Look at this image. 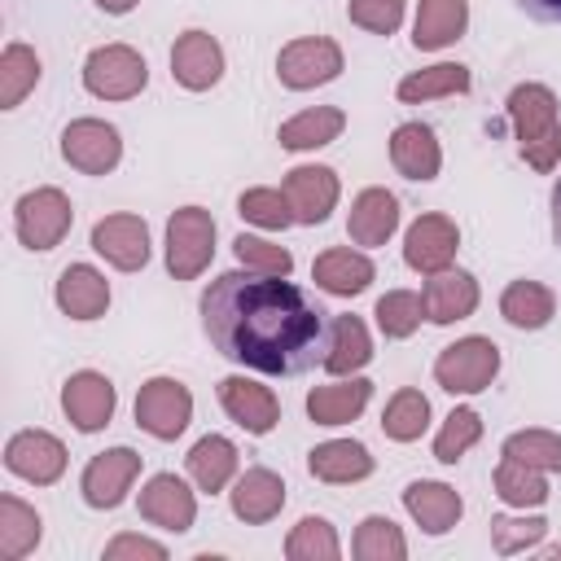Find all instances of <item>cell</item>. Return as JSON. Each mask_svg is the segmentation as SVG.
<instances>
[{
  "mask_svg": "<svg viewBox=\"0 0 561 561\" xmlns=\"http://www.w3.org/2000/svg\"><path fill=\"white\" fill-rule=\"evenodd\" d=\"M39 83V57L26 44H9L0 53V110L22 105V96Z\"/></svg>",
  "mask_w": 561,
  "mask_h": 561,
  "instance_id": "cell-37",
  "label": "cell"
},
{
  "mask_svg": "<svg viewBox=\"0 0 561 561\" xmlns=\"http://www.w3.org/2000/svg\"><path fill=\"white\" fill-rule=\"evenodd\" d=\"M276 75L285 88L294 92H307V88H320L329 79L342 75V48L324 35H307V39H294L280 48L276 57Z\"/></svg>",
  "mask_w": 561,
  "mask_h": 561,
  "instance_id": "cell-7",
  "label": "cell"
},
{
  "mask_svg": "<svg viewBox=\"0 0 561 561\" xmlns=\"http://www.w3.org/2000/svg\"><path fill=\"white\" fill-rule=\"evenodd\" d=\"M469 66L460 61H438L430 70H416L408 79H399V101L403 105H421V101H434V96H456V92H469Z\"/></svg>",
  "mask_w": 561,
  "mask_h": 561,
  "instance_id": "cell-33",
  "label": "cell"
},
{
  "mask_svg": "<svg viewBox=\"0 0 561 561\" xmlns=\"http://www.w3.org/2000/svg\"><path fill=\"white\" fill-rule=\"evenodd\" d=\"M123 557H149V561H162L167 548L153 543V539H140V535H118L114 543H105V561H123Z\"/></svg>",
  "mask_w": 561,
  "mask_h": 561,
  "instance_id": "cell-48",
  "label": "cell"
},
{
  "mask_svg": "<svg viewBox=\"0 0 561 561\" xmlns=\"http://www.w3.org/2000/svg\"><path fill=\"white\" fill-rule=\"evenodd\" d=\"M237 210H241V219H250L259 228H289L294 224L285 188H250V193H241Z\"/></svg>",
  "mask_w": 561,
  "mask_h": 561,
  "instance_id": "cell-43",
  "label": "cell"
},
{
  "mask_svg": "<svg viewBox=\"0 0 561 561\" xmlns=\"http://www.w3.org/2000/svg\"><path fill=\"white\" fill-rule=\"evenodd\" d=\"M500 316L513 324V329H543L552 316H557V298L548 285L539 280H513L504 294H500Z\"/></svg>",
  "mask_w": 561,
  "mask_h": 561,
  "instance_id": "cell-29",
  "label": "cell"
},
{
  "mask_svg": "<svg viewBox=\"0 0 561 561\" xmlns=\"http://www.w3.org/2000/svg\"><path fill=\"white\" fill-rule=\"evenodd\" d=\"M219 403L224 412L245 430V434H272L280 421V403L267 386L250 381V377H224L219 381Z\"/></svg>",
  "mask_w": 561,
  "mask_h": 561,
  "instance_id": "cell-15",
  "label": "cell"
},
{
  "mask_svg": "<svg viewBox=\"0 0 561 561\" xmlns=\"http://www.w3.org/2000/svg\"><path fill=\"white\" fill-rule=\"evenodd\" d=\"M403 508L412 513V522H416L425 535H447V530L460 522V513H465L460 495H456L447 482H408Z\"/></svg>",
  "mask_w": 561,
  "mask_h": 561,
  "instance_id": "cell-24",
  "label": "cell"
},
{
  "mask_svg": "<svg viewBox=\"0 0 561 561\" xmlns=\"http://www.w3.org/2000/svg\"><path fill=\"white\" fill-rule=\"evenodd\" d=\"M61 158L83 171V175H105L118 167L123 158V140L110 123L101 118H75L66 131H61Z\"/></svg>",
  "mask_w": 561,
  "mask_h": 561,
  "instance_id": "cell-8",
  "label": "cell"
},
{
  "mask_svg": "<svg viewBox=\"0 0 561 561\" xmlns=\"http://www.w3.org/2000/svg\"><path fill=\"white\" fill-rule=\"evenodd\" d=\"M202 329L210 346L267 377H302L324 364L333 320L329 311L267 272H224L202 294Z\"/></svg>",
  "mask_w": 561,
  "mask_h": 561,
  "instance_id": "cell-1",
  "label": "cell"
},
{
  "mask_svg": "<svg viewBox=\"0 0 561 561\" xmlns=\"http://www.w3.org/2000/svg\"><path fill=\"white\" fill-rule=\"evenodd\" d=\"M61 408H66V416H70L75 430H83V434L105 430L110 416H114V386H110V377H101L92 368L75 373L61 386Z\"/></svg>",
  "mask_w": 561,
  "mask_h": 561,
  "instance_id": "cell-14",
  "label": "cell"
},
{
  "mask_svg": "<svg viewBox=\"0 0 561 561\" xmlns=\"http://www.w3.org/2000/svg\"><path fill=\"white\" fill-rule=\"evenodd\" d=\"M346 18L373 35H394L403 22V0H351Z\"/></svg>",
  "mask_w": 561,
  "mask_h": 561,
  "instance_id": "cell-46",
  "label": "cell"
},
{
  "mask_svg": "<svg viewBox=\"0 0 561 561\" xmlns=\"http://www.w3.org/2000/svg\"><path fill=\"white\" fill-rule=\"evenodd\" d=\"M39 543V513L18 495H0V557L22 561Z\"/></svg>",
  "mask_w": 561,
  "mask_h": 561,
  "instance_id": "cell-35",
  "label": "cell"
},
{
  "mask_svg": "<svg viewBox=\"0 0 561 561\" xmlns=\"http://www.w3.org/2000/svg\"><path fill=\"white\" fill-rule=\"evenodd\" d=\"M552 241L561 245V180L552 184Z\"/></svg>",
  "mask_w": 561,
  "mask_h": 561,
  "instance_id": "cell-50",
  "label": "cell"
},
{
  "mask_svg": "<svg viewBox=\"0 0 561 561\" xmlns=\"http://www.w3.org/2000/svg\"><path fill=\"white\" fill-rule=\"evenodd\" d=\"M13 224H18V237L26 250H53L70 232L75 210H70V197L61 188H35L18 202Z\"/></svg>",
  "mask_w": 561,
  "mask_h": 561,
  "instance_id": "cell-6",
  "label": "cell"
},
{
  "mask_svg": "<svg viewBox=\"0 0 561 561\" xmlns=\"http://www.w3.org/2000/svg\"><path fill=\"white\" fill-rule=\"evenodd\" d=\"M390 162L403 180H434L443 167V149L425 123H399L390 136Z\"/></svg>",
  "mask_w": 561,
  "mask_h": 561,
  "instance_id": "cell-20",
  "label": "cell"
},
{
  "mask_svg": "<svg viewBox=\"0 0 561 561\" xmlns=\"http://www.w3.org/2000/svg\"><path fill=\"white\" fill-rule=\"evenodd\" d=\"M232 250H237V259L250 267V272H267V276H289L294 272V254L285 250V245H272V241H263V237H237L232 241Z\"/></svg>",
  "mask_w": 561,
  "mask_h": 561,
  "instance_id": "cell-45",
  "label": "cell"
},
{
  "mask_svg": "<svg viewBox=\"0 0 561 561\" xmlns=\"http://www.w3.org/2000/svg\"><path fill=\"white\" fill-rule=\"evenodd\" d=\"M92 250L118 272H140L149 263V228L140 215H105L92 224Z\"/></svg>",
  "mask_w": 561,
  "mask_h": 561,
  "instance_id": "cell-10",
  "label": "cell"
},
{
  "mask_svg": "<svg viewBox=\"0 0 561 561\" xmlns=\"http://www.w3.org/2000/svg\"><path fill=\"white\" fill-rule=\"evenodd\" d=\"M504 456H517L535 469H561V434L552 430H517L504 438Z\"/></svg>",
  "mask_w": 561,
  "mask_h": 561,
  "instance_id": "cell-42",
  "label": "cell"
},
{
  "mask_svg": "<svg viewBox=\"0 0 561 561\" xmlns=\"http://www.w3.org/2000/svg\"><path fill=\"white\" fill-rule=\"evenodd\" d=\"M421 302H425V320L456 324V320L473 316V307H478V280L469 272H460V267H443V272H434L425 280Z\"/></svg>",
  "mask_w": 561,
  "mask_h": 561,
  "instance_id": "cell-18",
  "label": "cell"
},
{
  "mask_svg": "<svg viewBox=\"0 0 561 561\" xmlns=\"http://www.w3.org/2000/svg\"><path fill=\"white\" fill-rule=\"evenodd\" d=\"M425 425H430V399H425L421 390H412V386L394 390L390 403H386V412H381V430H386V438H394V443H412V438L425 434Z\"/></svg>",
  "mask_w": 561,
  "mask_h": 561,
  "instance_id": "cell-36",
  "label": "cell"
},
{
  "mask_svg": "<svg viewBox=\"0 0 561 561\" xmlns=\"http://www.w3.org/2000/svg\"><path fill=\"white\" fill-rule=\"evenodd\" d=\"M495 495L504 504H517V508H539L548 500V482H543V469L517 460V456H504L495 465Z\"/></svg>",
  "mask_w": 561,
  "mask_h": 561,
  "instance_id": "cell-34",
  "label": "cell"
},
{
  "mask_svg": "<svg viewBox=\"0 0 561 561\" xmlns=\"http://www.w3.org/2000/svg\"><path fill=\"white\" fill-rule=\"evenodd\" d=\"M478 438H482V416H478L473 408H456V412L443 421L438 438H434V460L456 465V460H460Z\"/></svg>",
  "mask_w": 561,
  "mask_h": 561,
  "instance_id": "cell-41",
  "label": "cell"
},
{
  "mask_svg": "<svg viewBox=\"0 0 561 561\" xmlns=\"http://www.w3.org/2000/svg\"><path fill=\"white\" fill-rule=\"evenodd\" d=\"M377 324H381V333L386 337H412L416 329H421V316H425V302H421V294H412V289H390V294H381L377 298Z\"/></svg>",
  "mask_w": 561,
  "mask_h": 561,
  "instance_id": "cell-39",
  "label": "cell"
},
{
  "mask_svg": "<svg viewBox=\"0 0 561 561\" xmlns=\"http://www.w3.org/2000/svg\"><path fill=\"white\" fill-rule=\"evenodd\" d=\"M548 535L543 517H491V543L500 557H513L522 548H535Z\"/></svg>",
  "mask_w": 561,
  "mask_h": 561,
  "instance_id": "cell-44",
  "label": "cell"
},
{
  "mask_svg": "<svg viewBox=\"0 0 561 561\" xmlns=\"http://www.w3.org/2000/svg\"><path fill=\"white\" fill-rule=\"evenodd\" d=\"M337 552H342L337 535H333V526L324 517H302L285 539V557L289 561H337Z\"/></svg>",
  "mask_w": 561,
  "mask_h": 561,
  "instance_id": "cell-38",
  "label": "cell"
},
{
  "mask_svg": "<svg viewBox=\"0 0 561 561\" xmlns=\"http://www.w3.org/2000/svg\"><path fill=\"white\" fill-rule=\"evenodd\" d=\"M188 416H193V394L175 377H153V381L140 386V394H136V425L145 434L171 443V438H180L188 430Z\"/></svg>",
  "mask_w": 561,
  "mask_h": 561,
  "instance_id": "cell-5",
  "label": "cell"
},
{
  "mask_svg": "<svg viewBox=\"0 0 561 561\" xmlns=\"http://www.w3.org/2000/svg\"><path fill=\"white\" fill-rule=\"evenodd\" d=\"M456 245H460V232L447 215H421L403 237V259H408V267L434 276V272L451 267Z\"/></svg>",
  "mask_w": 561,
  "mask_h": 561,
  "instance_id": "cell-13",
  "label": "cell"
},
{
  "mask_svg": "<svg viewBox=\"0 0 561 561\" xmlns=\"http://www.w3.org/2000/svg\"><path fill=\"white\" fill-rule=\"evenodd\" d=\"M500 373V346L491 337H460L438 351L434 359V381L447 394H478L495 381Z\"/></svg>",
  "mask_w": 561,
  "mask_h": 561,
  "instance_id": "cell-2",
  "label": "cell"
},
{
  "mask_svg": "<svg viewBox=\"0 0 561 561\" xmlns=\"http://www.w3.org/2000/svg\"><path fill=\"white\" fill-rule=\"evenodd\" d=\"M4 465H9V473L26 478L35 486H48L66 473V447L48 430H22L4 443Z\"/></svg>",
  "mask_w": 561,
  "mask_h": 561,
  "instance_id": "cell-11",
  "label": "cell"
},
{
  "mask_svg": "<svg viewBox=\"0 0 561 561\" xmlns=\"http://www.w3.org/2000/svg\"><path fill=\"white\" fill-rule=\"evenodd\" d=\"M145 79H149L145 57L127 44H105L83 61V88L101 101H131L145 88Z\"/></svg>",
  "mask_w": 561,
  "mask_h": 561,
  "instance_id": "cell-4",
  "label": "cell"
},
{
  "mask_svg": "<svg viewBox=\"0 0 561 561\" xmlns=\"http://www.w3.org/2000/svg\"><path fill=\"white\" fill-rule=\"evenodd\" d=\"M368 359H373V337H368L364 320H359V316H337V320H333V337H329L324 368H329L333 377H351V373H359Z\"/></svg>",
  "mask_w": 561,
  "mask_h": 561,
  "instance_id": "cell-31",
  "label": "cell"
},
{
  "mask_svg": "<svg viewBox=\"0 0 561 561\" xmlns=\"http://www.w3.org/2000/svg\"><path fill=\"white\" fill-rule=\"evenodd\" d=\"M342 127H346V114H342V110L316 105V110H302V114H294L289 123H280L276 140H280V149H320V145L337 140Z\"/></svg>",
  "mask_w": 561,
  "mask_h": 561,
  "instance_id": "cell-30",
  "label": "cell"
},
{
  "mask_svg": "<svg viewBox=\"0 0 561 561\" xmlns=\"http://www.w3.org/2000/svg\"><path fill=\"white\" fill-rule=\"evenodd\" d=\"M368 399H373V381H364V377L329 381V386H316L307 394V416L316 425H346L368 408Z\"/></svg>",
  "mask_w": 561,
  "mask_h": 561,
  "instance_id": "cell-26",
  "label": "cell"
},
{
  "mask_svg": "<svg viewBox=\"0 0 561 561\" xmlns=\"http://www.w3.org/2000/svg\"><path fill=\"white\" fill-rule=\"evenodd\" d=\"M373 259L368 254H359V250H346V245H333V250H324V254H316V263H311V280L324 289V294H333V298H355V294H364L368 285H373Z\"/></svg>",
  "mask_w": 561,
  "mask_h": 561,
  "instance_id": "cell-19",
  "label": "cell"
},
{
  "mask_svg": "<svg viewBox=\"0 0 561 561\" xmlns=\"http://www.w3.org/2000/svg\"><path fill=\"white\" fill-rule=\"evenodd\" d=\"M215 259V219L202 206H180L167 224V267L175 280H193Z\"/></svg>",
  "mask_w": 561,
  "mask_h": 561,
  "instance_id": "cell-3",
  "label": "cell"
},
{
  "mask_svg": "<svg viewBox=\"0 0 561 561\" xmlns=\"http://www.w3.org/2000/svg\"><path fill=\"white\" fill-rule=\"evenodd\" d=\"M188 473H193V482H197L202 491H210V495L224 491L228 478L237 473V447H232L224 434L197 438L193 451H188Z\"/></svg>",
  "mask_w": 561,
  "mask_h": 561,
  "instance_id": "cell-32",
  "label": "cell"
},
{
  "mask_svg": "<svg viewBox=\"0 0 561 561\" xmlns=\"http://www.w3.org/2000/svg\"><path fill=\"white\" fill-rule=\"evenodd\" d=\"M96 9H105V13H131L136 0H96Z\"/></svg>",
  "mask_w": 561,
  "mask_h": 561,
  "instance_id": "cell-51",
  "label": "cell"
},
{
  "mask_svg": "<svg viewBox=\"0 0 561 561\" xmlns=\"http://www.w3.org/2000/svg\"><path fill=\"white\" fill-rule=\"evenodd\" d=\"M508 123H513V131H517V140L522 145H530V140H539L543 131H552L561 118H557V96H552V88H543V83H517L513 92H508Z\"/></svg>",
  "mask_w": 561,
  "mask_h": 561,
  "instance_id": "cell-27",
  "label": "cell"
},
{
  "mask_svg": "<svg viewBox=\"0 0 561 561\" xmlns=\"http://www.w3.org/2000/svg\"><path fill=\"white\" fill-rule=\"evenodd\" d=\"M280 508H285V482H280L272 469L254 465V469H245V473L237 478V486H232V513H237L241 522L263 526V522H272Z\"/></svg>",
  "mask_w": 561,
  "mask_h": 561,
  "instance_id": "cell-23",
  "label": "cell"
},
{
  "mask_svg": "<svg viewBox=\"0 0 561 561\" xmlns=\"http://www.w3.org/2000/svg\"><path fill=\"white\" fill-rule=\"evenodd\" d=\"M140 517L162 526V530L184 535L193 526V517H197V500L175 473H153L145 482V491H140Z\"/></svg>",
  "mask_w": 561,
  "mask_h": 561,
  "instance_id": "cell-16",
  "label": "cell"
},
{
  "mask_svg": "<svg viewBox=\"0 0 561 561\" xmlns=\"http://www.w3.org/2000/svg\"><path fill=\"white\" fill-rule=\"evenodd\" d=\"M399 228V202L394 193L386 188H364L355 202H351V215H346V232L355 245H386Z\"/></svg>",
  "mask_w": 561,
  "mask_h": 561,
  "instance_id": "cell-21",
  "label": "cell"
},
{
  "mask_svg": "<svg viewBox=\"0 0 561 561\" xmlns=\"http://www.w3.org/2000/svg\"><path fill=\"white\" fill-rule=\"evenodd\" d=\"M307 469H311V478H320V482H359V478L373 473V456H368V447L355 443V438H329V443L311 447Z\"/></svg>",
  "mask_w": 561,
  "mask_h": 561,
  "instance_id": "cell-28",
  "label": "cell"
},
{
  "mask_svg": "<svg viewBox=\"0 0 561 561\" xmlns=\"http://www.w3.org/2000/svg\"><path fill=\"white\" fill-rule=\"evenodd\" d=\"M136 473H140V451H131V447H110V451H101V456L88 460V469H83V478H79V491H83V500H88L92 508H118V504L127 500Z\"/></svg>",
  "mask_w": 561,
  "mask_h": 561,
  "instance_id": "cell-9",
  "label": "cell"
},
{
  "mask_svg": "<svg viewBox=\"0 0 561 561\" xmlns=\"http://www.w3.org/2000/svg\"><path fill=\"white\" fill-rule=\"evenodd\" d=\"M469 26V0H421L416 22H412V44L421 53L447 48L465 35Z\"/></svg>",
  "mask_w": 561,
  "mask_h": 561,
  "instance_id": "cell-25",
  "label": "cell"
},
{
  "mask_svg": "<svg viewBox=\"0 0 561 561\" xmlns=\"http://www.w3.org/2000/svg\"><path fill=\"white\" fill-rule=\"evenodd\" d=\"M355 557L359 561H403L408 543L390 517H364L355 530Z\"/></svg>",
  "mask_w": 561,
  "mask_h": 561,
  "instance_id": "cell-40",
  "label": "cell"
},
{
  "mask_svg": "<svg viewBox=\"0 0 561 561\" xmlns=\"http://www.w3.org/2000/svg\"><path fill=\"white\" fill-rule=\"evenodd\" d=\"M522 158L535 167V171H557V162H561V123L552 127V131H543L539 140H530V145H522Z\"/></svg>",
  "mask_w": 561,
  "mask_h": 561,
  "instance_id": "cell-47",
  "label": "cell"
},
{
  "mask_svg": "<svg viewBox=\"0 0 561 561\" xmlns=\"http://www.w3.org/2000/svg\"><path fill=\"white\" fill-rule=\"evenodd\" d=\"M171 75L188 92L215 88L219 75H224V48H219V39L206 35V31H184L175 39V48H171Z\"/></svg>",
  "mask_w": 561,
  "mask_h": 561,
  "instance_id": "cell-12",
  "label": "cell"
},
{
  "mask_svg": "<svg viewBox=\"0 0 561 561\" xmlns=\"http://www.w3.org/2000/svg\"><path fill=\"white\" fill-rule=\"evenodd\" d=\"M517 9L535 22H561V0H517Z\"/></svg>",
  "mask_w": 561,
  "mask_h": 561,
  "instance_id": "cell-49",
  "label": "cell"
},
{
  "mask_svg": "<svg viewBox=\"0 0 561 561\" xmlns=\"http://www.w3.org/2000/svg\"><path fill=\"white\" fill-rule=\"evenodd\" d=\"M280 188L289 197L294 224H324L337 206V175L329 167H294Z\"/></svg>",
  "mask_w": 561,
  "mask_h": 561,
  "instance_id": "cell-17",
  "label": "cell"
},
{
  "mask_svg": "<svg viewBox=\"0 0 561 561\" xmlns=\"http://www.w3.org/2000/svg\"><path fill=\"white\" fill-rule=\"evenodd\" d=\"M57 307L70 316V320H96L105 316L110 307V285L96 267L88 263H70L61 276H57Z\"/></svg>",
  "mask_w": 561,
  "mask_h": 561,
  "instance_id": "cell-22",
  "label": "cell"
}]
</instances>
